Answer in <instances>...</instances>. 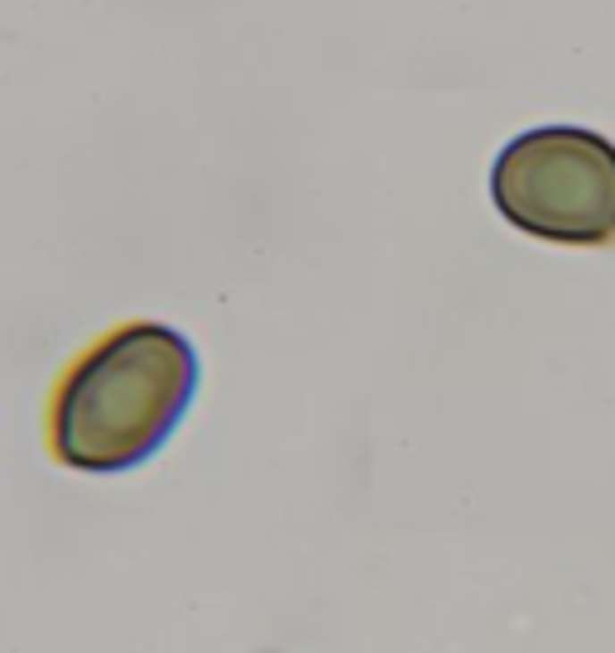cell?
<instances>
[{
  "label": "cell",
  "mask_w": 615,
  "mask_h": 653,
  "mask_svg": "<svg viewBox=\"0 0 615 653\" xmlns=\"http://www.w3.org/2000/svg\"><path fill=\"white\" fill-rule=\"evenodd\" d=\"M491 197L510 226L558 246L615 240V145L582 125L524 130L500 149Z\"/></svg>",
  "instance_id": "obj_2"
},
{
  "label": "cell",
  "mask_w": 615,
  "mask_h": 653,
  "mask_svg": "<svg viewBox=\"0 0 615 653\" xmlns=\"http://www.w3.org/2000/svg\"><path fill=\"white\" fill-rule=\"evenodd\" d=\"M198 394V351L164 322H131L101 337L63 375L48 442L63 466L131 471L183 423Z\"/></svg>",
  "instance_id": "obj_1"
}]
</instances>
